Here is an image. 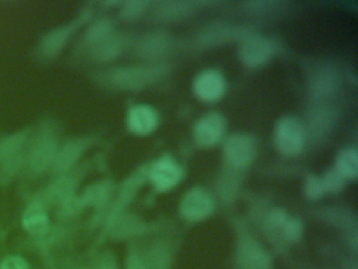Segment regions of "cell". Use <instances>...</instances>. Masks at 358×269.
<instances>
[{
  "label": "cell",
  "mask_w": 358,
  "mask_h": 269,
  "mask_svg": "<svg viewBox=\"0 0 358 269\" xmlns=\"http://www.w3.org/2000/svg\"><path fill=\"white\" fill-rule=\"evenodd\" d=\"M194 90L203 100H217L223 94V77L215 71H203L194 82Z\"/></svg>",
  "instance_id": "8"
},
{
  "label": "cell",
  "mask_w": 358,
  "mask_h": 269,
  "mask_svg": "<svg viewBox=\"0 0 358 269\" xmlns=\"http://www.w3.org/2000/svg\"><path fill=\"white\" fill-rule=\"evenodd\" d=\"M225 130V122L219 113H208L199 120L194 128L196 142L203 146H211L219 142Z\"/></svg>",
  "instance_id": "4"
},
{
  "label": "cell",
  "mask_w": 358,
  "mask_h": 269,
  "mask_svg": "<svg viewBox=\"0 0 358 269\" xmlns=\"http://www.w3.org/2000/svg\"><path fill=\"white\" fill-rule=\"evenodd\" d=\"M271 54V46L266 38L251 36L245 40L241 48L243 60L250 65H259L265 62Z\"/></svg>",
  "instance_id": "9"
},
{
  "label": "cell",
  "mask_w": 358,
  "mask_h": 269,
  "mask_svg": "<svg viewBox=\"0 0 358 269\" xmlns=\"http://www.w3.org/2000/svg\"><path fill=\"white\" fill-rule=\"evenodd\" d=\"M145 269H167L169 258L161 250H154L146 261Z\"/></svg>",
  "instance_id": "21"
},
{
  "label": "cell",
  "mask_w": 358,
  "mask_h": 269,
  "mask_svg": "<svg viewBox=\"0 0 358 269\" xmlns=\"http://www.w3.org/2000/svg\"><path fill=\"white\" fill-rule=\"evenodd\" d=\"M110 193V186L108 183L100 182L91 185L89 188L85 191L81 197L83 205L102 206L108 200Z\"/></svg>",
  "instance_id": "14"
},
{
  "label": "cell",
  "mask_w": 358,
  "mask_h": 269,
  "mask_svg": "<svg viewBox=\"0 0 358 269\" xmlns=\"http://www.w3.org/2000/svg\"><path fill=\"white\" fill-rule=\"evenodd\" d=\"M22 225L33 235H45L49 230V216L43 204L34 202L31 204L22 216Z\"/></svg>",
  "instance_id": "11"
},
{
  "label": "cell",
  "mask_w": 358,
  "mask_h": 269,
  "mask_svg": "<svg viewBox=\"0 0 358 269\" xmlns=\"http://www.w3.org/2000/svg\"><path fill=\"white\" fill-rule=\"evenodd\" d=\"M238 263L241 269H270L268 254L257 241L246 239L238 247Z\"/></svg>",
  "instance_id": "5"
},
{
  "label": "cell",
  "mask_w": 358,
  "mask_h": 269,
  "mask_svg": "<svg viewBox=\"0 0 358 269\" xmlns=\"http://www.w3.org/2000/svg\"><path fill=\"white\" fill-rule=\"evenodd\" d=\"M118 43L119 41L116 38L110 36L108 39L96 44L94 56L101 61L110 60L118 53Z\"/></svg>",
  "instance_id": "20"
},
{
  "label": "cell",
  "mask_w": 358,
  "mask_h": 269,
  "mask_svg": "<svg viewBox=\"0 0 358 269\" xmlns=\"http://www.w3.org/2000/svg\"><path fill=\"white\" fill-rule=\"evenodd\" d=\"M70 27H58L50 32L41 42V50L43 54L48 56H54L59 53L66 44V40L70 37Z\"/></svg>",
  "instance_id": "13"
},
{
  "label": "cell",
  "mask_w": 358,
  "mask_h": 269,
  "mask_svg": "<svg viewBox=\"0 0 358 269\" xmlns=\"http://www.w3.org/2000/svg\"><path fill=\"white\" fill-rule=\"evenodd\" d=\"M85 143L83 140L71 141L57 151L53 162L54 170L58 172L70 170L83 155L85 149Z\"/></svg>",
  "instance_id": "12"
},
{
  "label": "cell",
  "mask_w": 358,
  "mask_h": 269,
  "mask_svg": "<svg viewBox=\"0 0 358 269\" xmlns=\"http://www.w3.org/2000/svg\"><path fill=\"white\" fill-rule=\"evenodd\" d=\"M150 179L159 191H166L175 186L181 177V170L171 159H160L152 166Z\"/></svg>",
  "instance_id": "7"
},
{
  "label": "cell",
  "mask_w": 358,
  "mask_h": 269,
  "mask_svg": "<svg viewBox=\"0 0 358 269\" xmlns=\"http://www.w3.org/2000/svg\"><path fill=\"white\" fill-rule=\"evenodd\" d=\"M324 189V183L320 179L316 178V177H310L307 180V184H306V193H307L308 197L310 198H318L322 195Z\"/></svg>",
  "instance_id": "24"
},
{
  "label": "cell",
  "mask_w": 358,
  "mask_h": 269,
  "mask_svg": "<svg viewBox=\"0 0 358 269\" xmlns=\"http://www.w3.org/2000/svg\"><path fill=\"white\" fill-rule=\"evenodd\" d=\"M71 269H94V267L83 266V265H77V266H72Z\"/></svg>",
  "instance_id": "28"
},
{
  "label": "cell",
  "mask_w": 358,
  "mask_h": 269,
  "mask_svg": "<svg viewBox=\"0 0 358 269\" xmlns=\"http://www.w3.org/2000/svg\"><path fill=\"white\" fill-rule=\"evenodd\" d=\"M94 269H120L118 263L115 260L114 256L110 254L101 256L98 261L97 264L94 266Z\"/></svg>",
  "instance_id": "26"
},
{
  "label": "cell",
  "mask_w": 358,
  "mask_h": 269,
  "mask_svg": "<svg viewBox=\"0 0 358 269\" xmlns=\"http://www.w3.org/2000/svg\"><path fill=\"white\" fill-rule=\"evenodd\" d=\"M127 124L131 132L138 134H150L157 125V115L152 107L138 105L127 116Z\"/></svg>",
  "instance_id": "10"
},
{
  "label": "cell",
  "mask_w": 358,
  "mask_h": 269,
  "mask_svg": "<svg viewBox=\"0 0 358 269\" xmlns=\"http://www.w3.org/2000/svg\"><path fill=\"white\" fill-rule=\"evenodd\" d=\"M127 269H145V265L138 254H131L127 260Z\"/></svg>",
  "instance_id": "27"
},
{
  "label": "cell",
  "mask_w": 358,
  "mask_h": 269,
  "mask_svg": "<svg viewBox=\"0 0 358 269\" xmlns=\"http://www.w3.org/2000/svg\"><path fill=\"white\" fill-rule=\"evenodd\" d=\"M343 180H345V178L341 176V172L335 170L327 172L324 180H322V183H324V189H328V191H337L343 187Z\"/></svg>",
  "instance_id": "22"
},
{
  "label": "cell",
  "mask_w": 358,
  "mask_h": 269,
  "mask_svg": "<svg viewBox=\"0 0 358 269\" xmlns=\"http://www.w3.org/2000/svg\"><path fill=\"white\" fill-rule=\"evenodd\" d=\"M113 27H113L112 21L108 20V19L97 21L90 27L87 36H85V39L90 43L96 46L103 40L108 39L112 35Z\"/></svg>",
  "instance_id": "18"
},
{
  "label": "cell",
  "mask_w": 358,
  "mask_h": 269,
  "mask_svg": "<svg viewBox=\"0 0 358 269\" xmlns=\"http://www.w3.org/2000/svg\"><path fill=\"white\" fill-rule=\"evenodd\" d=\"M26 134L22 132L12 134L0 142V160H8L16 153V151L24 144Z\"/></svg>",
  "instance_id": "19"
},
{
  "label": "cell",
  "mask_w": 358,
  "mask_h": 269,
  "mask_svg": "<svg viewBox=\"0 0 358 269\" xmlns=\"http://www.w3.org/2000/svg\"><path fill=\"white\" fill-rule=\"evenodd\" d=\"M139 229L137 221L129 216H120L113 221L110 233L115 237H127L135 235Z\"/></svg>",
  "instance_id": "17"
},
{
  "label": "cell",
  "mask_w": 358,
  "mask_h": 269,
  "mask_svg": "<svg viewBox=\"0 0 358 269\" xmlns=\"http://www.w3.org/2000/svg\"><path fill=\"white\" fill-rule=\"evenodd\" d=\"M56 153H57V144L55 139L47 134L41 137L34 143L31 149L30 157H29L30 167L34 172H43L53 163Z\"/></svg>",
  "instance_id": "6"
},
{
  "label": "cell",
  "mask_w": 358,
  "mask_h": 269,
  "mask_svg": "<svg viewBox=\"0 0 358 269\" xmlns=\"http://www.w3.org/2000/svg\"><path fill=\"white\" fill-rule=\"evenodd\" d=\"M75 184L72 179L59 178L52 183L51 186L47 191V200L49 201L62 203L66 200L73 197L74 193Z\"/></svg>",
  "instance_id": "15"
},
{
  "label": "cell",
  "mask_w": 358,
  "mask_h": 269,
  "mask_svg": "<svg viewBox=\"0 0 358 269\" xmlns=\"http://www.w3.org/2000/svg\"><path fill=\"white\" fill-rule=\"evenodd\" d=\"M358 156L355 149H343L337 157L336 170L343 178H355L357 176Z\"/></svg>",
  "instance_id": "16"
},
{
  "label": "cell",
  "mask_w": 358,
  "mask_h": 269,
  "mask_svg": "<svg viewBox=\"0 0 358 269\" xmlns=\"http://www.w3.org/2000/svg\"><path fill=\"white\" fill-rule=\"evenodd\" d=\"M0 269H31L26 258L20 256H6L0 263Z\"/></svg>",
  "instance_id": "23"
},
{
  "label": "cell",
  "mask_w": 358,
  "mask_h": 269,
  "mask_svg": "<svg viewBox=\"0 0 358 269\" xmlns=\"http://www.w3.org/2000/svg\"><path fill=\"white\" fill-rule=\"evenodd\" d=\"M213 209L210 195L201 188L192 189L182 200L181 212L187 220H203L211 214Z\"/></svg>",
  "instance_id": "3"
},
{
  "label": "cell",
  "mask_w": 358,
  "mask_h": 269,
  "mask_svg": "<svg viewBox=\"0 0 358 269\" xmlns=\"http://www.w3.org/2000/svg\"><path fill=\"white\" fill-rule=\"evenodd\" d=\"M285 235L288 239L295 240L301 235V225L297 220H290L284 223Z\"/></svg>",
  "instance_id": "25"
},
{
  "label": "cell",
  "mask_w": 358,
  "mask_h": 269,
  "mask_svg": "<svg viewBox=\"0 0 358 269\" xmlns=\"http://www.w3.org/2000/svg\"><path fill=\"white\" fill-rule=\"evenodd\" d=\"M275 142L286 155L299 153L305 144V132L301 122L293 117L282 118L276 126Z\"/></svg>",
  "instance_id": "1"
},
{
  "label": "cell",
  "mask_w": 358,
  "mask_h": 269,
  "mask_svg": "<svg viewBox=\"0 0 358 269\" xmlns=\"http://www.w3.org/2000/svg\"><path fill=\"white\" fill-rule=\"evenodd\" d=\"M224 151L230 164L236 167H245L255 157V143L248 134H232L226 141Z\"/></svg>",
  "instance_id": "2"
}]
</instances>
